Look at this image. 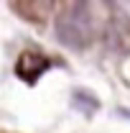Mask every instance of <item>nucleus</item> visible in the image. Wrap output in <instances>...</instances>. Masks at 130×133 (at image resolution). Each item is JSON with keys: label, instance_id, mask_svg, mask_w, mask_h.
<instances>
[{"label": "nucleus", "instance_id": "nucleus-3", "mask_svg": "<svg viewBox=\"0 0 130 133\" xmlns=\"http://www.w3.org/2000/svg\"><path fill=\"white\" fill-rule=\"evenodd\" d=\"M71 102H74V108L82 110L84 115H92V113H97V110H99V100L95 97L92 92H87V90H74Z\"/></svg>", "mask_w": 130, "mask_h": 133}, {"label": "nucleus", "instance_id": "nucleus-2", "mask_svg": "<svg viewBox=\"0 0 130 133\" xmlns=\"http://www.w3.org/2000/svg\"><path fill=\"white\" fill-rule=\"evenodd\" d=\"M49 69V59H44V56H38V54H23L20 59H18L16 64V72L23 77V79H28V82H33L36 77H41L44 72Z\"/></svg>", "mask_w": 130, "mask_h": 133}, {"label": "nucleus", "instance_id": "nucleus-1", "mask_svg": "<svg viewBox=\"0 0 130 133\" xmlns=\"http://www.w3.org/2000/svg\"><path fill=\"white\" fill-rule=\"evenodd\" d=\"M56 38H59V44H64L69 49H87L92 44V26L79 23L66 10H61L56 16Z\"/></svg>", "mask_w": 130, "mask_h": 133}]
</instances>
